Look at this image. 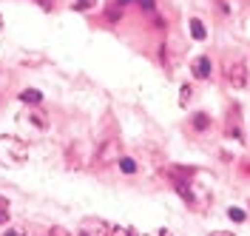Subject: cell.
I'll return each mask as SVG.
<instances>
[{"instance_id":"52a82bcc","label":"cell","mask_w":250,"mask_h":236,"mask_svg":"<svg viewBox=\"0 0 250 236\" xmlns=\"http://www.w3.org/2000/svg\"><path fill=\"white\" fill-rule=\"evenodd\" d=\"M94 6H97V0H77V3H74L77 12H91Z\"/></svg>"},{"instance_id":"2e32d148","label":"cell","mask_w":250,"mask_h":236,"mask_svg":"<svg viewBox=\"0 0 250 236\" xmlns=\"http://www.w3.org/2000/svg\"><path fill=\"white\" fill-rule=\"evenodd\" d=\"M248 3H250V0H248Z\"/></svg>"},{"instance_id":"9a60e30c","label":"cell","mask_w":250,"mask_h":236,"mask_svg":"<svg viewBox=\"0 0 250 236\" xmlns=\"http://www.w3.org/2000/svg\"><path fill=\"white\" fill-rule=\"evenodd\" d=\"M0 26H3V17H0Z\"/></svg>"},{"instance_id":"30bf717a","label":"cell","mask_w":250,"mask_h":236,"mask_svg":"<svg viewBox=\"0 0 250 236\" xmlns=\"http://www.w3.org/2000/svg\"><path fill=\"white\" fill-rule=\"evenodd\" d=\"M190 103V86H182V91H179V106H188Z\"/></svg>"},{"instance_id":"277c9868","label":"cell","mask_w":250,"mask_h":236,"mask_svg":"<svg viewBox=\"0 0 250 236\" xmlns=\"http://www.w3.org/2000/svg\"><path fill=\"white\" fill-rule=\"evenodd\" d=\"M188 26H190V37H193V40H205V37H208V32H205V26H202V20L190 17V23H188Z\"/></svg>"},{"instance_id":"7c38bea8","label":"cell","mask_w":250,"mask_h":236,"mask_svg":"<svg viewBox=\"0 0 250 236\" xmlns=\"http://www.w3.org/2000/svg\"><path fill=\"white\" fill-rule=\"evenodd\" d=\"M196 128H208V117H205V114L196 117Z\"/></svg>"},{"instance_id":"6da1fadb","label":"cell","mask_w":250,"mask_h":236,"mask_svg":"<svg viewBox=\"0 0 250 236\" xmlns=\"http://www.w3.org/2000/svg\"><path fill=\"white\" fill-rule=\"evenodd\" d=\"M29 159V145L17 137H0V162L3 165H23Z\"/></svg>"},{"instance_id":"5bb4252c","label":"cell","mask_w":250,"mask_h":236,"mask_svg":"<svg viewBox=\"0 0 250 236\" xmlns=\"http://www.w3.org/2000/svg\"><path fill=\"white\" fill-rule=\"evenodd\" d=\"M117 3H120V6H128V3H131V0H117Z\"/></svg>"},{"instance_id":"5b68a950","label":"cell","mask_w":250,"mask_h":236,"mask_svg":"<svg viewBox=\"0 0 250 236\" xmlns=\"http://www.w3.org/2000/svg\"><path fill=\"white\" fill-rule=\"evenodd\" d=\"M20 100H23V103H40V100H43V94H40L37 88H26V91L20 94Z\"/></svg>"},{"instance_id":"8fae6325","label":"cell","mask_w":250,"mask_h":236,"mask_svg":"<svg viewBox=\"0 0 250 236\" xmlns=\"http://www.w3.org/2000/svg\"><path fill=\"white\" fill-rule=\"evenodd\" d=\"M114 154H117V142H111L108 148H103V154H100V159H111Z\"/></svg>"},{"instance_id":"3957f363","label":"cell","mask_w":250,"mask_h":236,"mask_svg":"<svg viewBox=\"0 0 250 236\" xmlns=\"http://www.w3.org/2000/svg\"><path fill=\"white\" fill-rule=\"evenodd\" d=\"M193 74H196L199 80L210 77V60H208V57H199V60L193 63Z\"/></svg>"},{"instance_id":"7a4b0ae2","label":"cell","mask_w":250,"mask_h":236,"mask_svg":"<svg viewBox=\"0 0 250 236\" xmlns=\"http://www.w3.org/2000/svg\"><path fill=\"white\" fill-rule=\"evenodd\" d=\"M228 80H230V86H233V88H245V86H248V68H245L242 63L230 65V71H228Z\"/></svg>"},{"instance_id":"9c48e42d","label":"cell","mask_w":250,"mask_h":236,"mask_svg":"<svg viewBox=\"0 0 250 236\" xmlns=\"http://www.w3.org/2000/svg\"><path fill=\"white\" fill-rule=\"evenodd\" d=\"M228 216H230L233 222H245V216H248V214H245V211H239V208H230V211H228Z\"/></svg>"},{"instance_id":"ba28073f","label":"cell","mask_w":250,"mask_h":236,"mask_svg":"<svg viewBox=\"0 0 250 236\" xmlns=\"http://www.w3.org/2000/svg\"><path fill=\"white\" fill-rule=\"evenodd\" d=\"M3 222H9V199L0 196V225H3Z\"/></svg>"},{"instance_id":"4fadbf2b","label":"cell","mask_w":250,"mask_h":236,"mask_svg":"<svg viewBox=\"0 0 250 236\" xmlns=\"http://www.w3.org/2000/svg\"><path fill=\"white\" fill-rule=\"evenodd\" d=\"M140 6L145 9V12H151V9H154V0H140Z\"/></svg>"},{"instance_id":"8992f818","label":"cell","mask_w":250,"mask_h":236,"mask_svg":"<svg viewBox=\"0 0 250 236\" xmlns=\"http://www.w3.org/2000/svg\"><path fill=\"white\" fill-rule=\"evenodd\" d=\"M120 171H123V173H134V171H137V162H134L131 157H123V159H120Z\"/></svg>"}]
</instances>
